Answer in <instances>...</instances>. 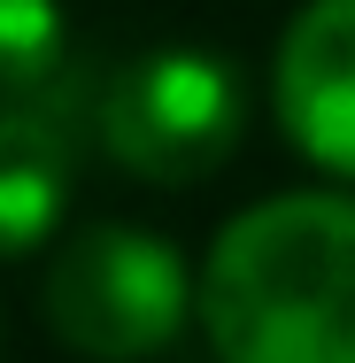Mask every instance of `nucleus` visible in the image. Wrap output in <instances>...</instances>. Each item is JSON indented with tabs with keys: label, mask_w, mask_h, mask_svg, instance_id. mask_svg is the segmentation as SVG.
Segmentation results:
<instances>
[{
	"label": "nucleus",
	"mask_w": 355,
	"mask_h": 363,
	"mask_svg": "<svg viewBox=\"0 0 355 363\" xmlns=\"http://www.w3.org/2000/svg\"><path fill=\"white\" fill-rule=\"evenodd\" d=\"M193 325L216 363H355V186H293L224 217Z\"/></svg>",
	"instance_id": "f257e3e1"
},
{
	"label": "nucleus",
	"mask_w": 355,
	"mask_h": 363,
	"mask_svg": "<svg viewBox=\"0 0 355 363\" xmlns=\"http://www.w3.org/2000/svg\"><path fill=\"white\" fill-rule=\"evenodd\" d=\"M247 116H255L247 70L232 55H216V47L170 39V47H147L124 70L101 77V93H93V147L124 178L178 194V186L216 178L240 155Z\"/></svg>",
	"instance_id": "f03ea898"
},
{
	"label": "nucleus",
	"mask_w": 355,
	"mask_h": 363,
	"mask_svg": "<svg viewBox=\"0 0 355 363\" xmlns=\"http://www.w3.org/2000/svg\"><path fill=\"white\" fill-rule=\"evenodd\" d=\"M193 301H201V271L178 255V240L124 224V217L62 232V247L47 263V286H39L47 333L85 363L162 356L193 325Z\"/></svg>",
	"instance_id": "7ed1b4c3"
},
{
	"label": "nucleus",
	"mask_w": 355,
	"mask_h": 363,
	"mask_svg": "<svg viewBox=\"0 0 355 363\" xmlns=\"http://www.w3.org/2000/svg\"><path fill=\"white\" fill-rule=\"evenodd\" d=\"M271 116L317 178L355 186V0H301L286 16L271 55Z\"/></svg>",
	"instance_id": "20e7f679"
},
{
	"label": "nucleus",
	"mask_w": 355,
	"mask_h": 363,
	"mask_svg": "<svg viewBox=\"0 0 355 363\" xmlns=\"http://www.w3.org/2000/svg\"><path fill=\"white\" fill-rule=\"evenodd\" d=\"M85 140L93 116L77 108H0V263H23L47 240H62Z\"/></svg>",
	"instance_id": "39448f33"
},
{
	"label": "nucleus",
	"mask_w": 355,
	"mask_h": 363,
	"mask_svg": "<svg viewBox=\"0 0 355 363\" xmlns=\"http://www.w3.org/2000/svg\"><path fill=\"white\" fill-rule=\"evenodd\" d=\"M93 70L77 55L62 0H0V108H77L93 116Z\"/></svg>",
	"instance_id": "423d86ee"
}]
</instances>
